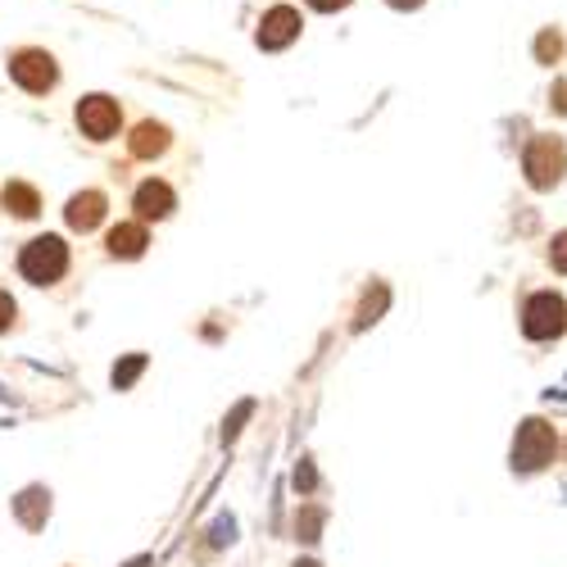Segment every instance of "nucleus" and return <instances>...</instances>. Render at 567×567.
I'll return each instance as SVG.
<instances>
[{"instance_id":"12","label":"nucleus","mask_w":567,"mask_h":567,"mask_svg":"<svg viewBox=\"0 0 567 567\" xmlns=\"http://www.w3.org/2000/svg\"><path fill=\"white\" fill-rule=\"evenodd\" d=\"M6 205H10L19 218H32V214L41 209V200H37V192H32L28 182H10V186H6Z\"/></svg>"},{"instance_id":"14","label":"nucleus","mask_w":567,"mask_h":567,"mask_svg":"<svg viewBox=\"0 0 567 567\" xmlns=\"http://www.w3.org/2000/svg\"><path fill=\"white\" fill-rule=\"evenodd\" d=\"M141 368H146V359H141V354H132V359H127L123 368H114V386H118V391H123V386H132Z\"/></svg>"},{"instance_id":"18","label":"nucleus","mask_w":567,"mask_h":567,"mask_svg":"<svg viewBox=\"0 0 567 567\" xmlns=\"http://www.w3.org/2000/svg\"><path fill=\"white\" fill-rule=\"evenodd\" d=\"M558 51H563V45H558V37H549V32H545V37H540V60H549V55L558 60Z\"/></svg>"},{"instance_id":"10","label":"nucleus","mask_w":567,"mask_h":567,"mask_svg":"<svg viewBox=\"0 0 567 567\" xmlns=\"http://www.w3.org/2000/svg\"><path fill=\"white\" fill-rule=\"evenodd\" d=\"M168 151V127L164 123H141L132 132V155L136 159H151V155H164Z\"/></svg>"},{"instance_id":"20","label":"nucleus","mask_w":567,"mask_h":567,"mask_svg":"<svg viewBox=\"0 0 567 567\" xmlns=\"http://www.w3.org/2000/svg\"><path fill=\"white\" fill-rule=\"evenodd\" d=\"M296 486H300V491L313 486V467H296Z\"/></svg>"},{"instance_id":"2","label":"nucleus","mask_w":567,"mask_h":567,"mask_svg":"<svg viewBox=\"0 0 567 567\" xmlns=\"http://www.w3.org/2000/svg\"><path fill=\"white\" fill-rule=\"evenodd\" d=\"M19 268H23L28 281L45 287V281H60V277H64V268H69V250H64L60 236H37V241L23 250Z\"/></svg>"},{"instance_id":"22","label":"nucleus","mask_w":567,"mask_h":567,"mask_svg":"<svg viewBox=\"0 0 567 567\" xmlns=\"http://www.w3.org/2000/svg\"><path fill=\"white\" fill-rule=\"evenodd\" d=\"M386 6H395V10H417L422 0H386Z\"/></svg>"},{"instance_id":"7","label":"nucleus","mask_w":567,"mask_h":567,"mask_svg":"<svg viewBox=\"0 0 567 567\" xmlns=\"http://www.w3.org/2000/svg\"><path fill=\"white\" fill-rule=\"evenodd\" d=\"M300 10H291V6H272L264 19H259V45L264 51H281V45H291L296 37H300Z\"/></svg>"},{"instance_id":"15","label":"nucleus","mask_w":567,"mask_h":567,"mask_svg":"<svg viewBox=\"0 0 567 567\" xmlns=\"http://www.w3.org/2000/svg\"><path fill=\"white\" fill-rule=\"evenodd\" d=\"M549 259H554V268H558V272H567V231H563V236H554Z\"/></svg>"},{"instance_id":"3","label":"nucleus","mask_w":567,"mask_h":567,"mask_svg":"<svg viewBox=\"0 0 567 567\" xmlns=\"http://www.w3.org/2000/svg\"><path fill=\"white\" fill-rule=\"evenodd\" d=\"M549 458H554V427H549V422H540V417L523 422V427H517V441H513V467L536 472Z\"/></svg>"},{"instance_id":"5","label":"nucleus","mask_w":567,"mask_h":567,"mask_svg":"<svg viewBox=\"0 0 567 567\" xmlns=\"http://www.w3.org/2000/svg\"><path fill=\"white\" fill-rule=\"evenodd\" d=\"M10 78H14L23 91H32V96H41V91L55 86L60 69H55V60L45 55V51H19V55L10 60Z\"/></svg>"},{"instance_id":"23","label":"nucleus","mask_w":567,"mask_h":567,"mask_svg":"<svg viewBox=\"0 0 567 567\" xmlns=\"http://www.w3.org/2000/svg\"><path fill=\"white\" fill-rule=\"evenodd\" d=\"M300 567H318V563H300Z\"/></svg>"},{"instance_id":"17","label":"nucleus","mask_w":567,"mask_h":567,"mask_svg":"<svg viewBox=\"0 0 567 567\" xmlns=\"http://www.w3.org/2000/svg\"><path fill=\"white\" fill-rule=\"evenodd\" d=\"M10 322H14V300H10V296H0V332H6Z\"/></svg>"},{"instance_id":"21","label":"nucleus","mask_w":567,"mask_h":567,"mask_svg":"<svg viewBox=\"0 0 567 567\" xmlns=\"http://www.w3.org/2000/svg\"><path fill=\"white\" fill-rule=\"evenodd\" d=\"M223 540H231V523H218L214 527V545H223Z\"/></svg>"},{"instance_id":"19","label":"nucleus","mask_w":567,"mask_h":567,"mask_svg":"<svg viewBox=\"0 0 567 567\" xmlns=\"http://www.w3.org/2000/svg\"><path fill=\"white\" fill-rule=\"evenodd\" d=\"M309 6H313V10H322V14H332V10H346L350 0H309Z\"/></svg>"},{"instance_id":"9","label":"nucleus","mask_w":567,"mask_h":567,"mask_svg":"<svg viewBox=\"0 0 567 567\" xmlns=\"http://www.w3.org/2000/svg\"><path fill=\"white\" fill-rule=\"evenodd\" d=\"M101 218H105V196H101V192H82V196L69 200V227L91 231Z\"/></svg>"},{"instance_id":"6","label":"nucleus","mask_w":567,"mask_h":567,"mask_svg":"<svg viewBox=\"0 0 567 567\" xmlns=\"http://www.w3.org/2000/svg\"><path fill=\"white\" fill-rule=\"evenodd\" d=\"M78 127L91 136V141H110L118 132V101L110 96H86L78 105Z\"/></svg>"},{"instance_id":"13","label":"nucleus","mask_w":567,"mask_h":567,"mask_svg":"<svg viewBox=\"0 0 567 567\" xmlns=\"http://www.w3.org/2000/svg\"><path fill=\"white\" fill-rule=\"evenodd\" d=\"M41 504H45V495H41V491H28V495L19 499V513H23V523H28V527H37V523H41Z\"/></svg>"},{"instance_id":"1","label":"nucleus","mask_w":567,"mask_h":567,"mask_svg":"<svg viewBox=\"0 0 567 567\" xmlns=\"http://www.w3.org/2000/svg\"><path fill=\"white\" fill-rule=\"evenodd\" d=\"M523 168H527V182L536 186V192H549V186H558V177L567 168V146L558 136H536L527 146Z\"/></svg>"},{"instance_id":"11","label":"nucleus","mask_w":567,"mask_h":567,"mask_svg":"<svg viewBox=\"0 0 567 567\" xmlns=\"http://www.w3.org/2000/svg\"><path fill=\"white\" fill-rule=\"evenodd\" d=\"M110 250L123 255V259H136L141 250H146V227H141V223H123V227H114V231H110Z\"/></svg>"},{"instance_id":"16","label":"nucleus","mask_w":567,"mask_h":567,"mask_svg":"<svg viewBox=\"0 0 567 567\" xmlns=\"http://www.w3.org/2000/svg\"><path fill=\"white\" fill-rule=\"evenodd\" d=\"M318 527H322V513H305L300 517V536L305 540H318Z\"/></svg>"},{"instance_id":"8","label":"nucleus","mask_w":567,"mask_h":567,"mask_svg":"<svg viewBox=\"0 0 567 567\" xmlns=\"http://www.w3.org/2000/svg\"><path fill=\"white\" fill-rule=\"evenodd\" d=\"M136 214H141V223L168 218V214H173V186H168V182H141V192H136Z\"/></svg>"},{"instance_id":"4","label":"nucleus","mask_w":567,"mask_h":567,"mask_svg":"<svg viewBox=\"0 0 567 567\" xmlns=\"http://www.w3.org/2000/svg\"><path fill=\"white\" fill-rule=\"evenodd\" d=\"M563 327H567V305L554 296V291H540L527 300L523 309V332L532 341H549V337H563Z\"/></svg>"}]
</instances>
